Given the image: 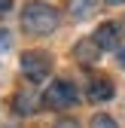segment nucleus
I'll list each match as a JSON object with an SVG mask.
<instances>
[{
    "label": "nucleus",
    "instance_id": "nucleus-1",
    "mask_svg": "<svg viewBox=\"0 0 125 128\" xmlns=\"http://www.w3.org/2000/svg\"><path fill=\"white\" fill-rule=\"evenodd\" d=\"M22 24H24V30H30V34H52V30L58 28V12L49 3L30 0V3L24 6V12H22Z\"/></svg>",
    "mask_w": 125,
    "mask_h": 128
},
{
    "label": "nucleus",
    "instance_id": "nucleus-2",
    "mask_svg": "<svg viewBox=\"0 0 125 128\" xmlns=\"http://www.w3.org/2000/svg\"><path fill=\"white\" fill-rule=\"evenodd\" d=\"M76 88L67 82V79H55V82L43 92V107L46 110H64V107H73L76 104Z\"/></svg>",
    "mask_w": 125,
    "mask_h": 128
},
{
    "label": "nucleus",
    "instance_id": "nucleus-3",
    "mask_svg": "<svg viewBox=\"0 0 125 128\" xmlns=\"http://www.w3.org/2000/svg\"><path fill=\"white\" fill-rule=\"evenodd\" d=\"M22 73L28 82H43L46 76L52 73V58L46 55V52H24L22 55Z\"/></svg>",
    "mask_w": 125,
    "mask_h": 128
},
{
    "label": "nucleus",
    "instance_id": "nucleus-4",
    "mask_svg": "<svg viewBox=\"0 0 125 128\" xmlns=\"http://www.w3.org/2000/svg\"><path fill=\"white\" fill-rule=\"evenodd\" d=\"M43 104V94L34 88V86H24L18 94L12 98V107H15V113H22V116H30V113H37Z\"/></svg>",
    "mask_w": 125,
    "mask_h": 128
},
{
    "label": "nucleus",
    "instance_id": "nucleus-5",
    "mask_svg": "<svg viewBox=\"0 0 125 128\" xmlns=\"http://www.w3.org/2000/svg\"><path fill=\"white\" fill-rule=\"evenodd\" d=\"M98 43V49H113V46L119 43V28L113 24V22H104L98 30H95V37H92Z\"/></svg>",
    "mask_w": 125,
    "mask_h": 128
},
{
    "label": "nucleus",
    "instance_id": "nucleus-6",
    "mask_svg": "<svg viewBox=\"0 0 125 128\" xmlns=\"http://www.w3.org/2000/svg\"><path fill=\"white\" fill-rule=\"evenodd\" d=\"M110 98H113V82H107V79H95V82L88 86V101L101 104V101H110Z\"/></svg>",
    "mask_w": 125,
    "mask_h": 128
},
{
    "label": "nucleus",
    "instance_id": "nucleus-7",
    "mask_svg": "<svg viewBox=\"0 0 125 128\" xmlns=\"http://www.w3.org/2000/svg\"><path fill=\"white\" fill-rule=\"evenodd\" d=\"M98 52H101V49H98L95 40H82V43L73 49L76 61H82V64H95V61H98Z\"/></svg>",
    "mask_w": 125,
    "mask_h": 128
},
{
    "label": "nucleus",
    "instance_id": "nucleus-8",
    "mask_svg": "<svg viewBox=\"0 0 125 128\" xmlns=\"http://www.w3.org/2000/svg\"><path fill=\"white\" fill-rule=\"evenodd\" d=\"M98 0H67V12L73 18H88L92 12H95Z\"/></svg>",
    "mask_w": 125,
    "mask_h": 128
},
{
    "label": "nucleus",
    "instance_id": "nucleus-9",
    "mask_svg": "<svg viewBox=\"0 0 125 128\" xmlns=\"http://www.w3.org/2000/svg\"><path fill=\"white\" fill-rule=\"evenodd\" d=\"M92 128H119V125H116V122H113L110 116H104V113H98L95 119H92Z\"/></svg>",
    "mask_w": 125,
    "mask_h": 128
},
{
    "label": "nucleus",
    "instance_id": "nucleus-10",
    "mask_svg": "<svg viewBox=\"0 0 125 128\" xmlns=\"http://www.w3.org/2000/svg\"><path fill=\"white\" fill-rule=\"evenodd\" d=\"M9 6H12V0H0V15H6V12H9Z\"/></svg>",
    "mask_w": 125,
    "mask_h": 128
},
{
    "label": "nucleus",
    "instance_id": "nucleus-11",
    "mask_svg": "<svg viewBox=\"0 0 125 128\" xmlns=\"http://www.w3.org/2000/svg\"><path fill=\"white\" fill-rule=\"evenodd\" d=\"M55 128H80V125H76V122H58Z\"/></svg>",
    "mask_w": 125,
    "mask_h": 128
},
{
    "label": "nucleus",
    "instance_id": "nucleus-12",
    "mask_svg": "<svg viewBox=\"0 0 125 128\" xmlns=\"http://www.w3.org/2000/svg\"><path fill=\"white\" fill-rule=\"evenodd\" d=\"M119 64H122V67H125V49L119 52Z\"/></svg>",
    "mask_w": 125,
    "mask_h": 128
},
{
    "label": "nucleus",
    "instance_id": "nucleus-13",
    "mask_svg": "<svg viewBox=\"0 0 125 128\" xmlns=\"http://www.w3.org/2000/svg\"><path fill=\"white\" fill-rule=\"evenodd\" d=\"M107 3H113V6H119V3H125V0H107Z\"/></svg>",
    "mask_w": 125,
    "mask_h": 128
},
{
    "label": "nucleus",
    "instance_id": "nucleus-14",
    "mask_svg": "<svg viewBox=\"0 0 125 128\" xmlns=\"http://www.w3.org/2000/svg\"><path fill=\"white\" fill-rule=\"evenodd\" d=\"M0 37H3V34H0Z\"/></svg>",
    "mask_w": 125,
    "mask_h": 128
}]
</instances>
